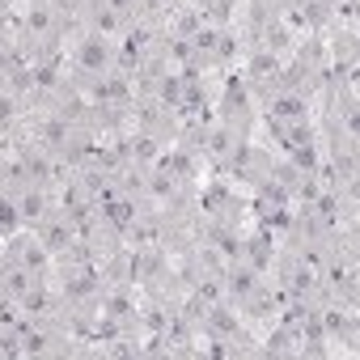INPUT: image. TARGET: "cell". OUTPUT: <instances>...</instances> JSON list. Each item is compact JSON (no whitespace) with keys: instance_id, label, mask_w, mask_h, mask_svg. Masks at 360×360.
Segmentation results:
<instances>
[{"instance_id":"1","label":"cell","mask_w":360,"mask_h":360,"mask_svg":"<svg viewBox=\"0 0 360 360\" xmlns=\"http://www.w3.org/2000/svg\"><path fill=\"white\" fill-rule=\"evenodd\" d=\"M115 39H98L89 30H81V39H72L68 47V72H72V85L77 81H89V77H102V72H115Z\"/></svg>"},{"instance_id":"2","label":"cell","mask_w":360,"mask_h":360,"mask_svg":"<svg viewBox=\"0 0 360 360\" xmlns=\"http://www.w3.org/2000/svg\"><path fill=\"white\" fill-rule=\"evenodd\" d=\"M280 68H284V56L267 51V47H255L250 60H246V72H242V85L259 98L276 94V81H280Z\"/></svg>"},{"instance_id":"3","label":"cell","mask_w":360,"mask_h":360,"mask_svg":"<svg viewBox=\"0 0 360 360\" xmlns=\"http://www.w3.org/2000/svg\"><path fill=\"white\" fill-rule=\"evenodd\" d=\"M0 250H5V259L9 263H18V267H26V271H34V276H47V267H51V255H47V246L26 229H18V233H9L5 238V246H0Z\"/></svg>"},{"instance_id":"4","label":"cell","mask_w":360,"mask_h":360,"mask_svg":"<svg viewBox=\"0 0 360 360\" xmlns=\"http://www.w3.org/2000/svg\"><path fill=\"white\" fill-rule=\"evenodd\" d=\"M30 233H34V238L47 246V255H51V259L68 255V250L77 246V238H81V233H77V225H72V221H68L60 208H51V212H47V217H43V221L30 229Z\"/></svg>"},{"instance_id":"5","label":"cell","mask_w":360,"mask_h":360,"mask_svg":"<svg viewBox=\"0 0 360 360\" xmlns=\"http://www.w3.org/2000/svg\"><path fill=\"white\" fill-rule=\"evenodd\" d=\"M127 115L136 119V131H148V136H157L161 144H165V136H174V110L161 106L157 98H136Z\"/></svg>"},{"instance_id":"6","label":"cell","mask_w":360,"mask_h":360,"mask_svg":"<svg viewBox=\"0 0 360 360\" xmlns=\"http://www.w3.org/2000/svg\"><path fill=\"white\" fill-rule=\"evenodd\" d=\"M259 284H263V271H255V267H250V263H242V259H238V263H229V267H225V276H221V288H225V301H229V305H242Z\"/></svg>"},{"instance_id":"7","label":"cell","mask_w":360,"mask_h":360,"mask_svg":"<svg viewBox=\"0 0 360 360\" xmlns=\"http://www.w3.org/2000/svg\"><path fill=\"white\" fill-rule=\"evenodd\" d=\"M18 195V217H22V229H34L51 208H56V200H51V191L47 187H39V183H26L22 191H13Z\"/></svg>"},{"instance_id":"8","label":"cell","mask_w":360,"mask_h":360,"mask_svg":"<svg viewBox=\"0 0 360 360\" xmlns=\"http://www.w3.org/2000/svg\"><path fill=\"white\" fill-rule=\"evenodd\" d=\"M263 106H267L271 119H284V123L309 119V94H301V89H276V94L263 98Z\"/></svg>"},{"instance_id":"9","label":"cell","mask_w":360,"mask_h":360,"mask_svg":"<svg viewBox=\"0 0 360 360\" xmlns=\"http://www.w3.org/2000/svg\"><path fill=\"white\" fill-rule=\"evenodd\" d=\"M127 18L123 13H115V9H106V5H89L85 9V22H81V30H89V34H98V39H119V34H127Z\"/></svg>"},{"instance_id":"10","label":"cell","mask_w":360,"mask_h":360,"mask_svg":"<svg viewBox=\"0 0 360 360\" xmlns=\"http://www.w3.org/2000/svg\"><path fill=\"white\" fill-rule=\"evenodd\" d=\"M127 246L131 250H144V246H161V212H144L140 208V217L127 225Z\"/></svg>"},{"instance_id":"11","label":"cell","mask_w":360,"mask_h":360,"mask_svg":"<svg viewBox=\"0 0 360 360\" xmlns=\"http://www.w3.org/2000/svg\"><path fill=\"white\" fill-rule=\"evenodd\" d=\"M39 284H47V276H34V271H26V267H18V263H9V271H5V284H0V292H9L13 301H22L30 288H39Z\"/></svg>"},{"instance_id":"12","label":"cell","mask_w":360,"mask_h":360,"mask_svg":"<svg viewBox=\"0 0 360 360\" xmlns=\"http://www.w3.org/2000/svg\"><path fill=\"white\" fill-rule=\"evenodd\" d=\"M208 26H229V18H233V0H195L191 5Z\"/></svg>"},{"instance_id":"13","label":"cell","mask_w":360,"mask_h":360,"mask_svg":"<svg viewBox=\"0 0 360 360\" xmlns=\"http://www.w3.org/2000/svg\"><path fill=\"white\" fill-rule=\"evenodd\" d=\"M22 229V217H18V195L0 187V238H9Z\"/></svg>"},{"instance_id":"14","label":"cell","mask_w":360,"mask_h":360,"mask_svg":"<svg viewBox=\"0 0 360 360\" xmlns=\"http://www.w3.org/2000/svg\"><path fill=\"white\" fill-rule=\"evenodd\" d=\"M85 5H98V0H85Z\"/></svg>"}]
</instances>
